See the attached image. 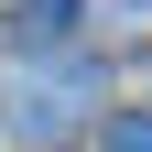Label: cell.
Instances as JSON below:
<instances>
[{
  "label": "cell",
  "mask_w": 152,
  "mask_h": 152,
  "mask_svg": "<svg viewBox=\"0 0 152 152\" xmlns=\"http://www.w3.org/2000/svg\"><path fill=\"white\" fill-rule=\"evenodd\" d=\"M87 98H98V65H33L22 98H11V120H22V130H65Z\"/></svg>",
  "instance_id": "cell-1"
},
{
  "label": "cell",
  "mask_w": 152,
  "mask_h": 152,
  "mask_svg": "<svg viewBox=\"0 0 152 152\" xmlns=\"http://www.w3.org/2000/svg\"><path fill=\"white\" fill-rule=\"evenodd\" d=\"M65 33H76V0H22V11H11V44H22V54L65 44Z\"/></svg>",
  "instance_id": "cell-2"
},
{
  "label": "cell",
  "mask_w": 152,
  "mask_h": 152,
  "mask_svg": "<svg viewBox=\"0 0 152 152\" xmlns=\"http://www.w3.org/2000/svg\"><path fill=\"white\" fill-rule=\"evenodd\" d=\"M109 152H152V120H141V109H130V120L109 130Z\"/></svg>",
  "instance_id": "cell-3"
},
{
  "label": "cell",
  "mask_w": 152,
  "mask_h": 152,
  "mask_svg": "<svg viewBox=\"0 0 152 152\" xmlns=\"http://www.w3.org/2000/svg\"><path fill=\"white\" fill-rule=\"evenodd\" d=\"M130 11H141V22H152V0H130Z\"/></svg>",
  "instance_id": "cell-4"
}]
</instances>
